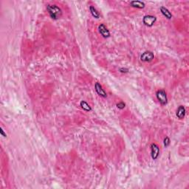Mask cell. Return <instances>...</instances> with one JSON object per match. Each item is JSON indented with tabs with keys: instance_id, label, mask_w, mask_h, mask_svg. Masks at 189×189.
Wrapping results in <instances>:
<instances>
[{
	"instance_id": "cell-10",
	"label": "cell",
	"mask_w": 189,
	"mask_h": 189,
	"mask_svg": "<svg viewBox=\"0 0 189 189\" xmlns=\"http://www.w3.org/2000/svg\"><path fill=\"white\" fill-rule=\"evenodd\" d=\"M160 12H161V14H163V15L166 18V19H171L172 18V16H173L171 14V13L170 11H169V10L166 8V7H164V6H161V7H160Z\"/></svg>"
},
{
	"instance_id": "cell-3",
	"label": "cell",
	"mask_w": 189,
	"mask_h": 189,
	"mask_svg": "<svg viewBox=\"0 0 189 189\" xmlns=\"http://www.w3.org/2000/svg\"><path fill=\"white\" fill-rule=\"evenodd\" d=\"M157 21L156 16L152 15H146L143 19V22L145 25L148 27H152Z\"/></svg>"
},
{
	"instance_id": "cell-5",
	"label": "cell",
	"mask_w": 189,
	"mask_h": 189,
	"mask_svg": "<svg viewBox=\"0 0 189 189\" xmlns=\"http://www.w3.org/2000/svg\"><path fill=\"white\" fill-rule=\"evenodd\" d=\"M160 155V148L156 143L151 144V156L153 160H157Z\"/></svg>"
},
{
	"instance_id": "cell-14",
	"label": "cell",
	"mask_w": 189,
	"mask_h": 189,
	"mask_svg": "<svg viewBox=\"0 0 189 189\" xmlns=\"http://www.w3.org/2000/svg\"><path fill=\"white\" fill-rule=\"evenodd\" d=\"M169 145H170V139H169V138L166 137V138L164 139V146H165V147H168Z\"/></svg>"
},
{
	"instance_id": "cell-8",
	"label": "cell",
	"mask_w": 189,
	"mask_h": 189,
	"mask_svg": "<svg viewBox=\"0 0 189 189\" xmlns=\"http://www.w3.org/2000/svg\"><path fill=\"white\" fill-rule=\"evenodd\" d=\"M186 110L185 107L183 106H180L177 109V112H176V115H177V117L179 119H183L186 116Z\"/></svg>"
},
{
	"instance_id": "cell-11",
	"label": "cell",
	"mask_w": 189,
	"mask_h": 189,
	"mask_svg": "<svg viewBox=\"0 0 189 189\" xmlns=\"http://www.w3.org/2000/svg\"><path fill=\"white\" fill-rule=\"evenodd\" d=\"M80 106H81V108L83 109V110H84L86 112H90V111H92V108L90 106V104L86 101H81L80 102Z\"/></svg>"
},
{
	"instance_id": "cell-13",
	"label": "cell",
	"mask_w": 189,
	"mask_h": 189,
	"mask_svg": "<svg viewBox=\"0 0 189 189\" xmlns=\"http://www.w3.org/2000/svg\"><path fill=\"white\" fill-rule=\"evenodd\" d=\"M117 107L118 109H124L126 107V103L123 101L119 102L118 103H117Z\"/></svg>"
},
{
	"instance_id": "cell-12",
	"label": "cell",
	"mask_w": 189,
	"mask_h": 189,
	"mask_svg": "<svg viewBox=\"0 0 189 189\" xmlns=\"http://www.w3.org/2000/svg\"><path fill=\"white\" fill-rule=\"evenodd\" d=\"M90 13H91L92 16L95 19H99L100 18V14L98 12L97 9L94 7V6H90Z\"/></svg>"
},
{
	"instance_id": "cell-1",
	"label": "cell",
	"mask_w": 189,
	"mask_h": 189,
	"mask_svg": "<svg viewBox=\"0 0 189 189\" xmlns=\"http://www.w3.org/2000/svg\"><path fill=\"white\" fill-rule=\"evenodd\" d=\"M47 10L51 19L54 20L60 19L62 15V10L59 6L56 5H47Z\"/></svg>"
},
{
	"instance_id": "cell-15",
	"label": "cell",
	"mask_w": 189,
	"mask_h": 189,
	"mask_svg": "<svg viewBox=\"0 0 189 189\" xmlns=\"http://www.w3.org/2000/svg\"><path fill=\"white\" fill-rule=\"evenodd\" d=\"M119 71H120V72H122V73H126V72H129V69H127V68H124V67H121V68L119 69Z\"/></svg>"
},
{
	"instance_id": "cell-2",
	"label": "cell",
	"mask_w": 189,
	"mask_h": 189,
	"mask_svg": "<svg viewBox=\"0 0 189 189\" xmlns=\"http://www.w3.org/2000/svg\"><path fill=\"white\" fill-rule=\"evenodd\" d=\"M157 99L158 100L159 103L163 106H165L168 103V98H167L166 92L164 90H160L156 92Z\"/></svg>"
},
{
	"instance_id": "cell-4",
	"label": "cell",
	"mask_w": 189,
	"mask_h": 189,
	"mask_svg": "<svg viewBox=\"0 0 189 189\" xmlns=\"http://www.w3.org/2000/svg\"><path fill=\"white\" fill-rule=\"evenodd\" d=\"M155 59V54L151 51H145L140 55V60L143 62H150Z\"/></svg>"
},
{
	"instance_id": "cell-16",
	"label": "cell",
	"mask_w": 189,
	"mask_h": 189,
	"mask_svg": "<svg viewBox=\"0 0 189 189\" xmlns=\"http://www.w3.org/2000/svg\"><path fill=\"white\" fill-rule=\"evenodd\" d=\"M0 133H1V134L3 136L4 138H7V134H6V133L4 132V130L2 129V128H1V129H0Z\"/></svg>"
},
{
	"instance_id": "cell-7",
	"label": "cell",
	"mask_w": 189,
	"mask_h": 189,
	"mask_svg": "<svg viewBox=\"0 0 189 189\" xmlns=\"http://www.w3.org/2000/svg\"><path fill=\"white\" fill-rule=\"evenodd\" d=\"M95 91H96V92L100 96L103 97V98H107V92L105 91L104 89H103V86H101V84L100 83H95Z\"/></svg>"
},
{
	"instance_id": "cell-9",
	"label": "cell",
	"mask_w": 189,
	"mask_h": 189,
	"mask_svg": "<svg viewBox=\"0 0 189 189\" xmlns=\"http://www.w3.org/2000/svg\"><path fill=\"white\" fill-rule=\"evenodd\" d=\"M130 5L132 7H136V8L143 9L144 8L145 6H146V4H145V2H142V1L136 0V1H132V2H130Z\"/></svg>"
},
{
	"instance_id": "cell-6",
	"label": "cell",
	"mask_w": 189,
	"mask_h": 189,
	"mask_svg": "<svg viewBox=\"0 0 189 189\" xmlns=\"http://www.w3.org/2000/svg\"><path fill=\"white\" fill-rule=\"evenodd\" d=\"M98 30H99L100 34L103 36V38H107L110 36V32L108 28L106 27L104 24H101L98 26Z\"/></svg>"
}]
</instances>
